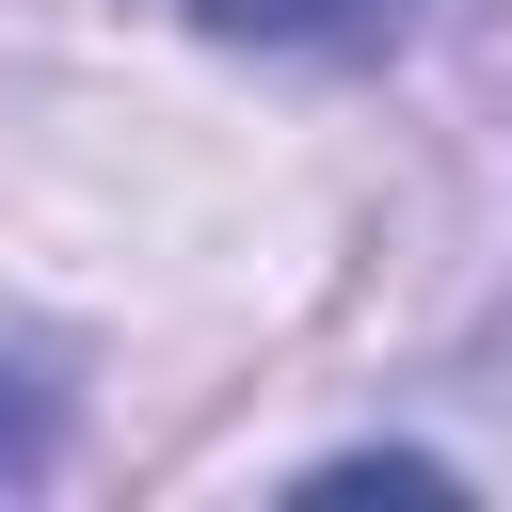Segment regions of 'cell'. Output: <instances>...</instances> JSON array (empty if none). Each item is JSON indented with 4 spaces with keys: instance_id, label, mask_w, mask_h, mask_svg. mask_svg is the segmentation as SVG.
I'll use <instances>...</instances> for the list:
<instances>
[{
    "instance_id": "7a4b0ae2",
    "label": "cell",
    "mask_w": 512,
    "mask_h": 512,
    "mask_svg": "<svg viewBox=\"0 0 512 512\" xmlns=\"http://www.w3.org/2000/svg\"><path fill=\"white\" fill-rule=\"evenodd\" d=\"M48 432H64L48 368H32V352H0V480H32V464H48Z\"/></svg>"
},
{
    "instance_id": "6da1fadb",
    "label": "cell",
    "mask_w": 512,
    "mask_h": 512,
    "mask_svg": "<svg viewBox=\"0 0 512 512\" xmlns=\"http://www.w3.org/2000/svg\"><path fill=\"white\" fill-rule=\"evenodd\" d=\"M176 16H192V32H224V48H320V64L400 32V0H176Z\"/></svg>"
}]
</instances>
